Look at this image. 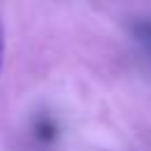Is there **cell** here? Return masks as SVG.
<instances>
[{"mask_svg":"<svg viewBox=\"0 0 151 151\" xmlns=\"http://www.w3.org/2000/svg\"><path fill=\"white\" fill-rule=\"evenodd\" d=\"M2 64H5V28L0 21V73H2Z\"/></svg>","mask_w":151,"mask_h":151,"instance_id":"cell-1","label":"cell"}]
</instances>
